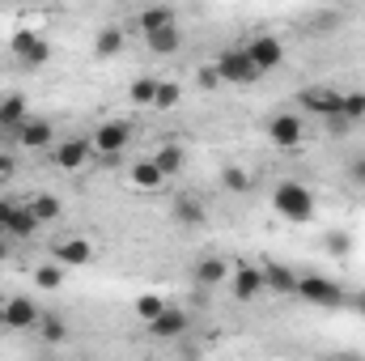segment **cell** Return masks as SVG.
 <instances>
[{"mask_svg": "<svg viewBox=\"0 0 365 361\" xmlns=\"http://www.w3.org/2000/svg\"><path fill=\"white\" fill-rule=\"evenodd\" d=\"M13 136H17L26 149H43V145H51V136H56V132H51V123H47V119H26Z\"/></svg>", "mask_w": 365, "mask_h": 361, "instance_id": "13", "label": "cell"}, {"mask_svg": "<svg viewBox=\"0 0 365 361\" xmlns=\"http://www.w3.org/2000/svg\"><path fill=\"white\" fill-rule=\"evenodd\" d=\"M221 187L234 191V195H242V191H251V175H247L242 166H225V171H221Z\"/></svg>", "mask_w": 365, "mask_h": 361, "instance_id": "26", "label": "cell"}, {"mask_svg": "<svg viewBox=\"0 0 365 361\" xmlns=\"http://www.w3.org/2000/svg\"><path fill=\"white\" fill-rule=\"evenodd\" d=\"M340 115H344L349 123H357V119H365V93H361V90L344 93V102H340Z\"/></svg>", "mask_w": 365, "mask_h": 361, "instance_id": "27", "label": "cell"}, {"mask_svg": "<svg viewBox=\"0 0 365 361\" xmlns=\"http://www.w3.org/2000/svg\"><path fill=\"white\" fill-rule=\"evenodd\" d=\"M200 86H204V90H217V86H221V77H217V64L200 68Z\"/></svg>", "mask_w": 365, "mask_h": 361, "instance_id": "35", "label": "cell"}, {"mask_svg": "<svg viewBox=\"0 0 365 361\" xmlns=\"http://www.w3.org/2000/svg\"><path fill=\"white\" fill-rule=\"evenodd\" d=\"M217 77H221V81H230V86H251L259 73H255V64H251L247 47H230V51H221V56H217Z\"/></svg>", "mask_w": 365, "mask_h": 361, "instance_id": "3", "label": "cell"}, {"mask_svg": "<svg viewBox=\"0 0 365 361\" xmlns=\"http://www.w3.org/2000/svg\"><path fill=\"white\" fill-rule=\"evenodd\" d=\"M353 310H357V315H365V289H357V293H353Z\"/></svg>", "mask_w": 365, "mask_h": 361, "instance_id": "37", "label": "cell"}, {"mask_svg": "<svg viewBox=\"0 0 365 361\" xmlns=\"http://www.w3.org/2000/svg\"><path fill=\"white\" fill-rule=\"evenodd\" d=\"M34 285H38V289H60V285H64L60 264H43V268L34 272Z\"/></svg>", "mask_w": 365, "mask_h": 361, "instance_id": "30", "label": "cell"}, {"mask_svg": "<svg viewBox=\"0 0 365 361\" xmlns=\"http://www.w3.org/2000/svg\"><path fill=\"white\" fill-rule=\"evenodd\" d=\"M132 183H136V187H149V191L162 183L158 166H153V158H149V162H140V166H132Z\"/></svg>", "mask_w": 365, "mask_h": 361, "instance_id": "29", "label": "cell"}, {"mask_svg": "<svg viewBox=\"0 0 365 361\" xmlns=\"http://www.w3.org/2000/svg\"><path fill=\"white\" fill-rule=\"evenodd\" d=\"M182 162H187V153H182V145H162L158 153H153V166H158V175L162 179H170V175H179Z\"/></svg>", "mask_w": 365, "mask_h": 361, "instance_id": "18", "label": "cell"}, {"mask_svg": "<svg viewBox=\"0 0 365 361\" xmlns=\"http://www.w3.org/2000/svg\"><path fill=\"white\" fill-rule=\"evenodd\" d=\"M38 332H43L47 345H64V340H68V323H64L60 315H43V319H38Z\"/></svg>", "mask_w": 365, "mask_h": 361, "instance_id": "22", "label": "cell"}, {"mask_svg": "<svg viewBox=\"0 0 365 361\" xmlns=\"http://www.w3.org/2000/svg\"><path fill=\"white\" fill-rule=\"evenodd\" d=\"M247 56H251L255 73H272V68H280V60H284V47H280L276 34H255L247 43Z\"/></svg>", "mask_w": 365, "mask_h": 361, "instance_id": "4", "label": "cell"}, {"mask_svg": "<svg viewBox=\"0 0 365 361\" xmlns=\"http://www.w3.org/2000/svg\"><path fill=\"white\" fill-rule=\"evenodd\" d=\"M0 132H4V128H0Z\"/></svg>", "mask_w": 365, "mask_h": 361, "instance_id": "41", "label": "cell"}, {"mask_svg": "<svg viewBox=\"0 0 365 361\" xmlns=\"http://www.w3.org/2000/svg\"><path fill=\"white\" fill-rule=\"evenodd\" d=\"M234 276V298L238 302H251L255 293H264L268 285H264V268H251V264H238V268L230 272Z\"/></svg>", "mask_w": 365, "mask_h": 361, "instance_id": "10", "label": "cell"}, {"mask_svg": "<svg viewBox=\"0 0 365 361\" xmlns=\"http://www.w3.org/2000/svg\"><path fill=\"white\" fill-rule=\"evenodd\" d=\"M297 102H302V111H310V115L336 119V115H340V102H344V93L327 90V86H310V90L297 93Z\"/></svg>", "mask_w": 365, "mask_h": 361, "instance_id": "5", "label": "cell"}, {"mask_svg": "<svg viewBox=\"0 0 365 361\" xmlns=\"http://www.w3.org/2000/svg\"><path fill=\"white\" fill-rule=\"evenodd\" d=\"M119 47H123V34H119V26H106L98 39H93V51L106 60V56H119Z\"/></svg>", "mask_w": 365, "mask_h": 361, "instance_id": "23", "label": "cell"}, {"mask_svg": "<svg viewBox=\"0 0 365 361\" xmlns=\"http://www.w3.org/2000/svg\"><path fill=\"white\" fill-rule=\"evenodd\" d=\"M170 213H175V221H179L182 230H195V225H204V221H208V213H204V204H200L195 195H179Z\"/></svg>", "mask_w": 365, "mask_h": 361, "instance_id": "14", "label": "cell"}, {"mask_svg": "<svg viewBox=\"0 0 365 361\" xmlns=\"http://www.w3.org/2000/svg\"><path fill=\"white\" fill-rule=\"evenodd\" d=\"M230 264L221 260V255H204L200 264H195V285H204V289H212V285H221L225 276H230Z\"/></svg>", "mask_w": 365, "mask_h": 361, "instance_id": "15", "label": "cell"}, {"mask_svg": "<svg viewBox=\"0 0 365 361\" xmlns=\"http://www.w3.org/2000/svg\"><path fill=\"white\" fill-rule=\"evenodd\" d=\"M90 149H93V141H86V136H73V141L56 145V166H60V171H81V166L90 162Z\"/></svg>", "mask_w": 365, "mask_h": 361, "instance_id": "8", "label": "cell"}, {"mask_svg": "<svg viewBox=\"0 0 365 361\" xmlns=\"http://www.w3.org/2000/svg\"><path fill=\"white\" fill-rule=\"evenodd\" d=\"M162 310H166V302H162L158 293H145V298H136V315H140L145 323H153V319H158Z\"/></svg>", "mask_w": 365, "mask_h": 361, "instance_id": "28", "label": "cell"}, {"mask_svg": "<svg viewBox=\"0 0 365 361\" xmlns=\"http://www.w3.org/2000/svg\"><path fill=\"white\" fill-rule=\"evenodd\" d=\"M90 243L86 238H64L60 247H56V264L60 268H81V264H90Z\"/></svg>", "mask_w": 365, "mask_h": 361, "instance_id": "12", "label": "cell"}, {"mask_svg": "<svg viewBox=\"0 0 365 361\" xmlns=\"http://www.w3.org/2000/svg\"><path fill=\"white\" fill-rule=\"evenodd\" d=\"M17 60H21L26 68H38V64H47V60H51V43H47V39H38V43H34L26 56H17Z\"/></svg>", "mask_w": 365, "mask_h": 361, "instance_id": "31", "label": "cell"}, {"mask_svg": "<svg viewBox=\"0 0 365 361\" xmlns=\"http://www.w3.org/2000/svg\"><path fill=\"white\" fill-rule=\"evenodd\" d=\"M349 179L357 183V187H365V153H361V158H353V162H349Z\"/></svg>", "mask_w": 365, "mask_h": 361, "instance_id": "34", "label": "cell"}, {"mask_svg": "<svg viewBox=\"0 0 365 361\" xmlns=\"http://www.w3.org/2000/svg\"><path fill=\"white\" fill-rule=\"evenodd\" d=\"M179 98H182V90L175 86V81H162V86H158V98H153V106H158V111H170V106H179Z\"/></svg>", "mask_w": 365, "mask_h": 361, "instance_id": "32", "label": "cell"}, {"mask_svg": "<svg viewBox=\"0 0 365 361\" xmlns=\"http://www.w3.org/2000/svg\"><path fill=\"white\" fill-rule=\"evenodd\" d=\"M0 319H4V327H13V332H26V327H38V306L30 302V298H9L4 306H0Z\"/></svg>", "mask_w": 365, "mask_h": 361, "instance_id": "6", "label": "cell"}, {"mask_svg": "<svg viewBox=\"0 0 365 361\" xmlns=\"http://www.w3.org/2000/svg\"><path fill=\"white\" fill-rule=\"evenodd\" d=\"M21 123H26V98H21V93L0 98V128H4V132H17Z\"/></svg>", "mask_w": 365, "mask_h": 361, "instance_id": "16", "label": "cell"}, {"mask_svg": "<svg viewBox=\"0 0 365 361\" xmlns=\"http://www.w3.org/2000/svg\"><path fill=\"white\" fill-rule=\"evenodd\" d=\"M4 255H9V247H4V243H0V264H4Z\"/></svg>", "mask_w": 365, "mask_h": 361, "instance_id": "39", "label": "cell"}, {"mask_svg": "<svg viewBox=\"0 0 365 361\" xmlns=\"http://www.w3.org/2000/svg\"><path fill=\"white\" fill-rule=\"evenodd\" d=\"M34 230H38V217L30 213V204H17L13 208V221H9V238H34Z\"/></svg>", "mask_w": 365, "mask_h": 361, "instance_id": "19", "label": "cell"}, {"mask_svg": "<svg viewBox=\"0 0 365 361\" xmlns=\"http://www.w3.org/2000/svg\"><path fill=\"white\" fill-rule=\"evenodd\" d=\"M128 141H132V128H128L123 119H106V123L93 132V149H98V153H106V158H115Z\"/></svg>", "mask_w": 365, "mask_h": 361, "instance_id": "7", "label": "cell"}, {"mask_svg": "<svg viewBox=\"0 0 365 361\" xmlns=\"http://www.w3.org/2000/svg\"><path fill=\"white\" fill-rule=\"evenodd\" d=\"M13 208H17V200H0V234H4L9 221H13Z\"/></svg>", "mask_w": 365, "mask_h": 361, "instance_id": "36", "label": "cell"}, {"mask_svg": "<svg viewBox=\"0 0 365 361\" xmlns=\"http://www.w3.org/2000/svg\"><path fill=\"white\" fill-rule=\"evenodd\" d=\"M30 213L38 217V225H43V221H56V217H60V195H34V200H30Z\"/></svg>", "mask_w": 365, "mask_h": 361, "instance_id": "25", "label": "cell"}, {"mask_svg": "<svg viewBox=\"0 0 365 361\" xmlns=\"http://www.w3.org/2000/svg\"><path fill=\"white\" fill-rule=\"evenodd\" d=\"M264 285L276 289V293H284V298H293V293H297V272L284 268V264H268V268H264Z\"/></svg>", "mask_w": 365, "mask_h": 361, "instance_id": "17", "label": "cell"}, {"mask_svg": "<svg viewBox=\"0 0 365 361\" xmlns=\"http://www.w3.org/2000/svg\"><path fill=\"white\" fill-rule=\"evenodd\" d=\"M170 26H179L170 9H145V13H140V30H145V34H158V30H170Z\"/></svg>", "mask_w": 365, "mask_h": 361, "instance_id": "21", "label": "cell"}, {"mask_svg": "<svg viewBox=\"0 0 365 361\" xmlns=\"http://www.w3.org/2000/svg\"><path fill=\"white\" fill-rule=\"evenodd\" d=\"M268 136H272V145H280V149H293V145H302L306 128H302L297 115H276L272 123H268Z\"/></svg>", "mask_w": 365, "mask_h": 361, "instance_id": "9", "label": "cell"}, {"mask_svg": "<svg viewBox=\"0 0 365 361\" xmlns=\"http://www.w3.org/2000/svg\"><path fill=\"white\" fill-rule=\"evenodd\" d=\"M9 175H13V162H9V158H0V179H9Z\"/></svg>", "mask_w": 365, "mask_h": 361, "instance_id": "38", "label": "cell"}, {"mask_svg": "<svg viewBox=\"0 0 365 361\" xmlns=\"http://www.w3.org/2000/svg\"><path fill=\"white\" fill-rule=\"evenodd\" d=\"M145 43H149V51H153V56H175V51L182 47V34H179V26H170V30L145 34Z\"/></svg>", "mask_w": 365, "mask_h": 361, "instance_id": "20", "label": "cell"}, {"mask_svg": "<svg viewBox=\"0 0 365 361\" xmlns=\"http://www.w3.org/2000/svg\"><path fill=\"white\" fill-rule=\"evenodd\" d=\"M327 251H331V255H353V238H349L344 230H331V234H327Z\"/></svg>", "mask_w": 365, "mask_h": 361, "instance_id": "33", "label": "cell"}, {"mask_svg": "<svg viewBox=\"0 0 365 361\" xmlns=\"http://www.w3.org/2000/svg\"><path fill=\"white\" fill-rule=\"evenodd\" d=\"M272 208L284 221H310V217H314V195H310V187H302V183L289 179L272 191Z\"/></svg>", "mask_w": 365, "mask_h": 361, "instance_id": "1", "label": "cell"}, {"mask_svg": "<svg viewBox=\"0 0 365 361\" xmlns=\"http://www.w3.org/2000/svg\"><path fill=\"white\" fill-rule=\"evenodd\" d=\"M158 86H162V81H153V77H136V81H132V90H128V98H132L136 106H153Z\"/></svg>", "mask_w": 365, "mask_h": 361, "instance_id": "24", "label": "cell"}, {"mask_svg": "<svg viewBox=\"0 0 365 361\" xmlns=\"http://www.w3.org/2000/svg\"><path fill=\"white\" fill-rule=\"evenodd\" d=\"M149 332H153L158 340H175V336H182V332H187V310H179V306H166V310L149 323Z\"/></svg>", "mask_w": 365, "mask_h": 361, "instance_id": "11", "label": "cell"}, {"mask_svg": "<svg viewBox=\"0 0 365 361\" xmlns=\"http://www.w3.org/2000/svg\"><path fill=\"white\" fill-rule=\"evenodd\" d=\"M297 298L310 302V306H323V310L344 306V289H340L336 280L319 276V272H302V276H297Z\"/></svg>", "mask_w": 365, "mask_h": 361, "instance_id": "2", "label": "cell"}, {"mask_svg": "<svg viewBox=\"0 0 365 361\" xmlns=\"http://www.w3.org/2000/svg\"><path fill=\"white\" fill-rule=\"evenodd\" d=\"M182 361H195V357H182Z\"/></svg>", "mask_w": 365, "mask_h": 361, "instance_id": "40", "label": "cell"}]
</instances>
